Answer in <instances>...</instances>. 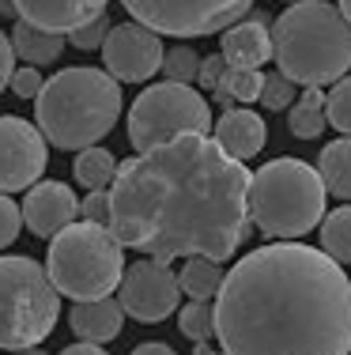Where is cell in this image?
I'll use <instances>...</instances> for the list:
<instances>
[{"label": "cell", "mask_w": 351, "mask_h": 355, "mask_svg": "<svg viewBox=\"0 0 351 355\" xmlns=\"http://www.w3.org/2000/svg\"><path fill=\"white\" fill-rule=\"evenodd\" d=\"M264 140H269V125H264L261 114H253V110H227V114L215 121V144H219L231 159H238V163L261 155Z\"/></svg>", "instance_id": "cell-16"}, {"label": "cell", "mask_w": 351, "mask_h": 355, "mask_svg": "<svg viewBox=\"0 0 351 355\" xmlns=\"http://www.w3.org/2000/svg\"><path fill=\"white\" fill-rule=\"evenodd\" d=\"M0 15H8V19H12V15H19V12H15V0H0Z\"/></svg>", "instance_id": "cell-37"}, {"label": "cell", "mask_w": 351, "mask_h": 355, "mask_svg": "<svg viewBox=\"0 0 351 355\" xmlns=\"http://www.w3.org/2000/svg\"><path fill=\"white\" fill-rule=\"evenodd\" d=\"M80 216V200L72 193V185L64 182H38L35 189H27L23 200V227L38 239H57L64 227H72Z\"/></svg>", "instance_id": "cell-13"}, {"label": "cell", "mask_w": 351, "mask_h": 355, "mask_svg": "<svg viewBox=\"0 0 351 355\" xmlns=\"http://www.w3.org/2000/svg\"><path fill=\"white\" fill-rule=\"evenodd\" d=\"M46 272L61 295L72 302L110 299L125 280V246L110 227L72 223L57 239H49Z\"/></svg>", "instance_id": "cell-6"}, {"label": "cell", "mask_w": 351, "mask_h": 355, "mask_svg": "<svg viewBox=\"0 0 351 355\" xmlns=\"http://www.w3.org/2000/svg\"><path fill=\"white\" fill-rule=\"evenodd\" d=\"M261 91H264V76L261 72H253V69H227L219 91H215V98L231 110V98H234V103H257Z\"/></svg>", "instance_id": "cell-24"}, {"label": "cell", "mask_w": 351, "mask_h": 355, "mask_svg": "<svg viewBox=\"0 0 351 355\" xmlns=\"http://www.w3.org/2000/svg\"><path fill=\"white\" fill-rule=\"evenodd\" d=\"M223 280H227L223 261H212V257H186V265L178 272L181 295H189L193 302H212L219 295Z\"/></svg>", "instance_id": "cell-19"}, {"label": "cell", "mask_w": 351, "mask_h": 355, "mask_svg": "<svg viewBox=\"0 0 351 355\" xmlns=\"http://www.w3.org/2000/svg\"><path fill=\"white\" fill-rule=\"evenodd\" d=\"M325 106H329V95H325L321 87L303 91V98L291 106V117H287L291 137H298V140H317V137H321L325 125H329V114H325Z\"/></svg>", "instance_id": "cell-21"}, {"label": "cell", "mask_w": 351, "mask_h": 355, "mask_svg": "<svg viewBox=\"0 0 351 355\" xmlns=\"http://www.w3.org/2000/svg\"><path fill=\"white\" fill-rule=\"evenodd\" d=\"M223 76H227V61H223V53H212V57H200V76H197V80L204 83L208 91H219Z\"/></svg>", "instance_id": "cell-33"}, {"label": "cell", "mask_w": 351, "mask_h": 355, "mask_svg": "<svg viewBox=\"0 0 351 355\" xmlns=\"http://www.w3.org/2000/svg\"><path fill=\"white\" fill-rule=\"evenodd\" d=\"M287 4H303V0H287Z\"/></svg>", "instance_id": "cell-40"}, {"label": "cell", "mask_w": 351, "mask_h": 355, "mask_svg": "<svg viewBox=\"0 0 351 355\" xmlns=\"http://www.w3.org/2000/svg\"><path fill=\"white\" fill-rule=\"evenodd\" d=\"M212 125V106L193 83H152L129 106V144L136 148V155L178 137H189V132L208 137Z\"/></svg>", "instance_id": "cell-8"}, {"label": "cell", "mask_w": 351, "mask_h": 355, "mask_svg": "<svg viewBox=\"0 0 351 355\" xmlns=\"http://www.w3.org/2000/svg\"><path fill=\"white\" fill-rule=\"evenodd\" d=\"M80 216L87 223H98V227H110V189H98V193H87L80 200Z\"/></svg>", "instance_id": "cell-31"}, {"label": "cell", "mask_w": 351, "mask_h": 355, "mask_svg": "<svg viewBox=\"0 0 351 355\" xmlns=\"http://www.w3.org/2000/svg\"><path fill=\"white\" fill-rule=\"evenodd\" d=\"M163 38L147 31L144 23H114L110 38L102 46V64L117 83H144L163 69Z\"/></svg>", "instance_id": "cell-12"}, {"label": "cell", "mask_w": 351, "mask_h": 355, "mask_svg": "<svg viewBox=\"0 0 351 355\" xmlns=\"http://www.w3.org/2000/svg\"><path fill=\"white\" fill-rule=\"evenodd\" d=\"M61 318V291L35 257H0V348H42Z\"/></svg>", "instance_id": "cell-7"}, {"label": "cell", "mask_w": 351, "mask_h": 355, "mask_svg": "<svg viewBox=\"0 0 351 355\" xmlns=\"http://www.w3.org/2000/svg\"><path fill=\"white\" fill-rule=\"evenodd\" d=\"M12 355H46L42 348H23V352H12Z\"/></svg>", "instance_id": "cell-39"}, {"label": "cell", "mask_w": 351, "mask_h": 355, "mask_svg": "<svg viewBox=\"0 0 351 355\" xmlns=\"http://www.w3.org/2000/svg\"><path fill=\"white\" fill-rule=\"evenodd\" d=\"M227 69H253L261 72L264 61H272V27L264 15L253 19H238L234 27L223 31V46H219Z\"/></svg>", "instance_id": "cell-15"}, {"label": "cell", "mask_w": 351, "mask_h": 355, "mask_svg": "<svg viewBox=\"0 0 351 355\" xmlns=\"http://www.w3.org/2000/svg\"><path fill=\"white\" fill-rule=\"evenodd\" d=\"M12 76H15V46H12V38L0 31V95L12 87Z\"/></svg>", "instance_id": "cell-34"}, {"label": "cell", "mask_w": 351, "mask_h": 355, "mask_svg": "<svg viewBox=\"0 0 351 355\" xmlns=\"http://www.w3.org/2000/svg\"><path fill=\"white\" fill-rule=\"evenodd\" d=\"M69 325L80 340L87 344H110L114 336H121L125 325V306L117 299H91V302H76L69 314Z\"/></svg>", "instance_id": "cell-17"}, {"label": "cell", "mask_w": 351, "mask_h": 355, "mask_svg": "<svg viewBox=\"0 0 351 355\" xmlns=\"http://www.w3.org/2000/svg\"><path fill=\"white\" fill-rule=\"evenodd\" d=\"M272 61L291 83L325 87L351 69V23L329 0L287 4L272 23Z\"/></svg>", "instance_id": "cell-4"}, {"label": "cell", "mask_w": 351, "mask_h": 355, "mask_svg": "<svg viewBox=\"0 0 351 355\" xmlns=\"http://www.w3.org/2000/svg\"><path fill=\"white\" fill-rule=\"evenodd\" d=\"M295 83L287 80L283 72H272V76H264V91H261V103L264 110H287V106H295Z\"/></svg>", "instance_id": "cell-28"}, {"label": "cell", "mask_w": 351, "mask_h": 355, "mask_svg": "<svg viewBox=\"0 0 351 355\" xmlns=\"http://www.w3.org/2000/svg\"><path fill=\"white\" fill-rule=\"evenodd\" d=\"M317 171H321V182H325V189H329L332 197L351 200V137H340V140L325 144Z\"/></svg>", "instance_id": "cell-22"}, {"label": "cell", "mask_w": 351, "mask_h": 355, "mask_svg": "<svg viewBox=\"0 0 351 355\" xmlns=\"http://www.w3.org/2000/svg\"><path fill=\"white\" fill-rule=\"evenodd\" d=\"M132 355H178V352L163 340H147V344H140V348H132Z\"/></svg>", "instance_id": "cell-35"}, {"label": "cell", "mask_w": 351, "mask_h": 355, "mask_svg": "<svg viewBox=\"0 0 351 355\" xmlns=\"http://www.w3.org/2000/svg\"><path fill=\"white\" fill-rule=\"evenodd\" d=\"M163 72H166V80H174V83H193L200 76V57L189 46H174L170 53L163 57Z\"/></svg>", "instance_id": "cell-27"}, {"label": "cell", "mask_w": 351, "mask_h": 355, "mask_svg": "<svg viewBox=\"0 0 351 355\" xmlns=\"http://www.w3.org/2000/svg\"><path fill=\"white\" fill-rule=\"evenodd\" d=\"M19 227H23V208L8 193H0V250H8L19 239Z\"/></svg>", "instance_id": "cell-30"}, {"label": "cell", "mask_w": 351, "mask_h": 355, "mask_svg": "<svg viewBox=\"0 0 351 355\" xmlns=\"http://www.w3.org/2000/svg\"><path fill=\"white\" fill-rule=\"evenodd\" d=\"M121 117V83L106 69H61L35 98V125L53 148L83 151L114 132Z\"/></svg>", "instance_id": "cell-3"}, {"label": "cell", "mask_w": 351, "mask_h": 355, "mask_svg": "<svg viewBox=\"0 0 351 355\" xmlns=\"http://www.w3.org/2000/svg\"><path fill=\"white\" fill-rule=\"evenodd\" d=\"M325 114H329L332 129H340V137H351V76H344V80L332 83Z\"/></svg>", "instance_id": "cell-26"}, {"label": "cell", "mask_w": 351, "mask_h": 355, "mask_svg": "<svg viewBox=\"0 0 351 355\" xmlns=\"http://www.w3.org/2000/svg\"><path fill=\"white\" fill-rule=\"evenodd\" d=\"M125 12L155 35L208 38L234 27L253 0H121Z\"/></svg>", "instance_id": "cell-9"}, {"label": "cell", "mask_w": 351, "mask_h": 355, "mask_svg": "<svg viewBox=\"0 0 351 355\" xmlns=\"http://www.w3.org/2000/svg\"><path fill=\"white\" fill-rule=\"evenodd\" d=\"M223 355H351V280L306 242H272L238 261L215 295Z\"/></svg>", "instance_id": "cell-2"}, {"label": "cell", "mask_w": 351, "mask_h": 355, "mask_svg": "<svg viewBox=\"0 0 351 355\" xmlns=\"http://www.w3.org/2000/svg\"><path fill=\"white\" fill-rule=\"evenodd\" d=\"M117 302L125 306V314L144 321V325L166 321L181 306L178 272L166 261H155V257L136 261V265L125 268V280L117 287Z\"/></svg>", "instance_id": "cell-10"}, {"label": "cell", "mask_w": 351, "mask_h": 355, "mask_svg": "<svg viewBox=\"0 0 351 355\" xmlns=\"http://www.w3.org/2000/svg\"><path fill=\"white\" fill-rule=\"evenodd\" d=\"M336 8H340V12L348 15V23H351V0H336Z\"/></svg>", "instance_id": "cell-38"}, {"label": "cell", "mask_w": 351, "mask_h": 355, "mask_svg": "<svg viewBox=\"0 0 351 355\" xmlns=\"http://www.w3.org/2000/svg\"><path fill=\"white\" fill-rule=\"evenodd\" d=\"M246 163L212 137H178L125 159L110 185V231L155 261H227L249 234Z\"/></svg>", "instance_id": "cell-1"}, {"label": "cell", "mask_w": 351, "mask_h": 355, "mask_svg": "<svg viewBox=\"0 0 351 355\" xmlns=\"http://www.w3.org/2000/svg\"><path fill=\"white\" fill-rule=\"evenodd\" d=\"M321 250L340 265H351V205H340L321 223Z\"/></svg>", "instance_id": "cell-23"}, {"label": "cell", "mask_w": 351, "mask_h": 355, "mask_svg": "<svg viewBox=\"0 0 351 355\" xmlns=\"http://www.w3.org/2000/svg\"><path fill=\"white\" fill-rule=\"evenodd\" d=\"M325 189L321 171L303 159H272L249 182V219L269 239L295 242L325 223Z\"/></svg>", "instance_id": "cell-5"}, {"label": "cell", "mask_w": 351, "mask_h": 355, "mask_svg": "<svg viewBox=\"0 0 351 355\" xmlns=\"http://www.w3.org/2000/svg\"><path fill=\"white\" fill-rule=\"evenodd\" d=\"M61 355H110V352H102V344H87V340H80V344H69Z\"/></svg>", "instance_id": "cell-36"}, {"label": "cell", "mask_w": 351, "mask_h": 355, "mask_svg": "<svg viewBox=\"0 0 351 355\" xmlns=\"http://www.w3.org/2000/svg\"><path fill=\"white\" fill-rule=\"evenodd\" d=\"M12 46H15V57L27 64H35V69H42V64H53L61 61L64 53V35H49V31L42 27H30V23H15L12 27Z\"/></svg>", "instance_id": "cell-18"}, {"label": "cell", "mask_w": 351, "mask_h": 355, "mask_svg": "<svg viewBox=\"0 0 351 355\" xmlns=\"http://www.w3.org/2000/svg\"><path fill=\"white\" fill-rule=\"evenodd\" d=\"M35 121H23L15 114L0 117V193H23L35 189L46 174L49 148Z\"/></svg>", "instance_id": "cell-11"}, {"label": "cell", "mask_w": 351, "mask_h": 355, "mask_svg": "<svg viewBox=\"0 0 351 355\" xmlns=\"http://www.w3.org/2000/svg\"><path fill=\"white\" fill-rule=\"evenodd\" d=\"M178 329H181V336H189L193 344H208L215 336V306L212 302L189 299L186 306L178 310Z\"/></svg>", "instance_id": "cell-25"}, {"label": "cell", "mask_w": 351, "mask_h": 355, "mask_svg": "<svg viewBox=\"0 0 351 355\" xmlns=\"http://www.w3.org/2000/svg\"><path fill=\"white\" fill-rule=\"evenodd\" d=\"M110 31H114V23H110V15H98V19H91V23H83L80 31H72L69 35V42L76 49H83V53H87V49H102L106 46V38H110Z\"/></svg>", "instance_id": "cell-29"}, {"label": "cell", "mask_w": 351, "mask_h": 355, "mask_svg": "<svg viewBox=\"0 0 351 355\" xmlns=\"http://www.w3.org/2000/svg\"><path fill=\"white\" fill-rule=\"evenodd\" d=\"M110 0H15V12L23 23L42 27L49 35H72L83 23L98 19Z\"/></svg>", "instance_id": "cell-14"}, {"label": "cell", "mask_w": 351, "mask_h": 355, "mask_svg": "<svg viewBox=\"0 0 351 355\" xmlns=\"http://www.w3.org/2000/svg\"><path fill=\"white\" fill-rule=\"evenodd\" d=\"M42 87H46L42 69H35V64H23V69H15V76H12V95H19V98H38Z\"/></svg>", "instance_id": "cell-32"}, {"label": "cell", "mask_w": 351, "mask_h": 355, "mask_svg": "<svg viewBox=\"0 0 351 355\" xmlns=\"http://www.w3.org/2000/svg\"><path fill=\"white\" fill-rule=\"evenodd\" d=\"M117 171H121V163L114 159V151L106 148H83L76 159H72V174H76V182L83 185L87 193H98V189H110Z\"/></svg>", "instance_id": "cell-20"}]
</instances>
